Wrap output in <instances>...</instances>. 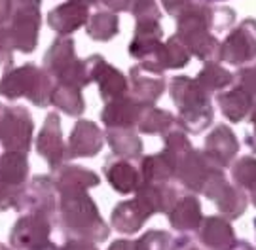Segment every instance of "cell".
Wrapping results in <instances>:
<instances>
[{"mask_svg": "<svg viewBox=\"0 0 256 250\" xmlns=\"http://www.w3.org/2000/svg\"><path fill=\"white\" fill-rule=\"evenodd\" d=\"M32 116L25 106L0 104V146L4 152L28 154L32 144Z\"/></svg>", "mask_w": 256, "mask_h": 250, "instance_id": "6", "label": "cell"}, {"mask_svg": "<svg viewBox=\"0 0 256 250\" xmlns=\"http://www.w3.org/2000/svg\"><path fill=\"white\" fill-rule=\"evenodd\" d=\"M52 104L55 108L64 112L66 116H80L86 108L84 104V97L80 95L78 87H70V85H59L55 83L54 95H52Z\"/></svg>", "mask_w": 256, "mask_h": 250, "instance_id": "19", "label": "cell"}, {"mask_svg": "<svg viewBox=\"0 0 256 250\" xmlns=\"http://www.w3.org/2000/svg\"><path fill=\"white\" fill-rule=\"evenodd\" d=\"M138 114V106L135 108L133 102H129L128 99H112V101L104 106L102 112V121L108 125L110 129L114 127H131V123L135 121Z\"/></svg>", "mask_w": 256, "mask_h": 250, "instance_id": "18", "label": "cell"}, {"mask_svg": "<svg viewBox=\"0 0 256 250\" xmlns=\"http://www.w3.org/2000/svg\"><path fill=\"white\" fill-rule=\"evenodd\" d=\"M171 250H200L194 239L188 237V233H182L180 237H174L171 241Z\"/></svg>", "mask_w": 256, "mask_h": 250, "instance_id": "24", "label": "cell"}, {"mask_svg": "<svg viewBox=\"0 0 256 250\" xmlns=\"http://www.w3.org/2000/svg\"><path fill=\"white\" fill-rule=\"evenodd\" d=\"M44 70L59 85H70L82 89L92 82L90 61H78L74 55V44L68 36H57L44 55Z\"/></svg>", "mask_w": 256, "mask_h": 250, "instance_id": "3", "label": "cell"}, {"mask_svg": "<svg viewBox=\"0 0 256 250\" xmlns=\"http://www.w3.org/2000/svg\"><path fill=\"white\" fill-rule=\"evenodd\" d=\"M196 232H198V241L202 243V247L209 250H224L236 241L234 228L230 226L226 218H220V216H210V218L202 220Z\"/></svg>", "mask_w": 256, "mask_h": 250, "instance_id": "11", "label": "cell"}, {"mask_svg": "<svg viewBox=\"0 0 256 250\" xmlns=\"http://www.w3.org/2000/svg\"><path fill=\"white\" fill-rule=\"evenodd\" d=\"M108 250H135V245H133V241H128V239H118V241L110 245Z\"/></svg>", "mask_w": 256, "mask_h": 250, "instance_id": "26", "label": "cell"}, {"mask_svg": "<svg viewBox=\"0 0 256 250\" xmlns=\"http://www.w3.org/2000/svg\"><path fill=\"white\" fill-rule=\"evenodd\" d=\"M173 237L162 230H152L140 235L137 241H133L135 250H171Z\"/></svg>", "mask_w": 256, "mask_h": 250, "instance_id": "21", "label": "cell"}, {"mask_svg": "<svg viewBox=\"0 0 256 250\" xmlns=\"http://www.w3.org/2000/svg\"><path fill=\"white\" fill-rule=\"evenodd\" d=\"M55 80L44 68L25 63L21 66H8L0 80V97L16 101L25 97L32 104L46 108L52 104Z\"/></svg>", "mask_w": 256, "mask_h": 250, "instance_id": "2", "label": "cell"}, {"mask_svg": "<svg viewBox=\"0 0 256 250\" xmlns=\"http://www.w3.org/2000/svg\"><path fill=\"white\" fill-rule=\"evenodd\" d=\"M203 2H220V0H203Z\"/></svg>", "mask_w": 256, "mask_h": 250, "instance_id": "30", "label": "cell"}, {"mask_svg": "<svg viewBox=\"0 0 256 250\" xmlns=\"http://www.w3.org/2000/svg\"><path fill=\"white\" fill-rule=\"evenodd\" d=\"M66 239H86L92 243L106 241L110 228L88 192H72L59 195L57 220Z\"/></svg>", "mask_w": 256, "mask_h": 250, "instance_id": "1", "label": "cell"}, {"mask_svg": "<svg viewBox=\"0 0 256 250\" xmlns=\"http://www.w3.org/2000/svg\"><path fill=\"white\" fill-rule=\"evenodd\" d=\"M55 220L44 213H21L10 232V247L14 250H44L52 247Z\"/></svg>", "mask_w": 256, "mask_h": 250, "instance_id": "4", "label": "cell"}, {"mask_svg": "<svg viewBox=\"0 0 256 250\" xmlns=\"http://www.w3.org/2000/svg\"><path fill=\"white\" fill-rule=\"evenodd\" d=\"M224 250H254V247L247 241H234L228 249H224Z\"/></svg>", "mask_w": 256, "mask_h": 250, "instance_id": "27", "label": "cell"}, {"mask_svg": "<svg viewBox=\"0 0 256 250\" xmlns=\"http://www.w3.org/2000/svg\"><path fill=\"white\" fill-rule=\"evenodd\" d=\"M21 190L23 188H12V186H6L0 180V213L10 211V209H16Z\"/></svg>", "mask_w": 256, "mask_h": 250, "instance_id": "22", "label": "cell"}, {"mask_svg": "<svg viewBox=\"0 0 256 250\" xmlns=\"http://www.w3.org/2000/svg\"><path fill=\"white\" fill-rule=\"evenodd\" d=\"M57 201L59 195L55 192L52 176L40 175L23 186L16 209L19 213H44L57 220Z\"/></svg>", "mask_w": 256, "mask_h": 250, "instance_id": "7", "label": "cell"}, {"mask_svg": "<svg viewBox=\"0 0 256 250\" xmlns=\"http://www.w3.org/2000/svg\"><path fill=\"white\" fill-rule=\"evenodd\" d=\"M44 250H57V245H55V243H54L52 247H48V249H44Z\"/></svg>", "mask_w": 256, "mask_h": 250, "instance_id": "29", "label": "cell"}, {"mask_svg": "<svg viewBox=\"0 0 256 250\" xmlns=\"http://www.w3.org/2000/svg\"><path fill=\"white\" fill-rule=\"evenodd\" d=\"M104 175L112 188L120 194H131L138 190V175L124 159H110L104 165Z\"/></svg>", "mask_w": 256, "mask_h": 250, "instance_id": "17", "label": "cell"}, {"mask_svg": "<svg viewBox=\"0 0 256 250\" xmlns=\"http://www.w3.org/2000/svg\"><path fill=\"white\" fill-rule=\"evenodd\" d=\"M42 25L40 4L18 2L14 0V9L6 30H8L12 47L21 53H32L38 44V32Z\"/></svg>", "mask_w": 256, "mask_h": 250, "instance_id": "5", "label": "cell"}, {"mask_svg": "<svg viewBox=\"0 0 256 250\" xmlns=\"http://www.w3.org/2000/svg\"><path fill=\"white\" fill-rule=\"evenodd\" d=\"M133 135H129L128 131H108V142L110 146H112V150L118 154V156H124V158H137L138 152H140V142H138V139L131 140V142H128L129 139H131Z\"/></svg>", "mask_w": 256, "mask_h": 250, "instance_id": "20", "label": "cell"}, {"mask_svg": "<svg viewBox=\"0 0 256 250\" xmlns=\"http://www.w3.org/2000/svg\"><path fill=\"white\" fill-rule=\"evenodd\" d=\"M0 250H14L12 247H6V245H0Z\"/></svg>", "mask_w": 256, "mask_h": 250, "instance_id": "28", "label": "cell"}, {"mask_svg": "<svg viewBox=\"0 0 256 250\" xmlns=\"http://www.w3.org/2000/svg\"><path fill=\"white\" fill-rule=\"evenodd\" d=\"M12 9H14V0H0V27L8 25Z\"/></svg>", "mask_w": 256, "mask_h": 250, "instance_id": "25", "label": "cell"}, {"mask_svg": "<svg viewBox=\"0 0 256 250\" xmlns=\"http://www.w3.org/2000/svg\"><path fill=\"white\" fill-rule=\"evenodd\" d=\"M148 216L150 214L144 211V207L138 203L137 199H131V201H124V203L114 207L112 216H110V224L116 232L133 235L142 228V224L146 222Z\"/></svg>", "mask_w": 256, "mask_h": 250, "instance_id": "13", "label": "cell"}, {"mask_svg": "<svg viewBox=\"0 0 256 250\" xmlns=\"http://www.w3.org/2000/svg\"><path fill=\"white\" fill-rule=\"evenodd\" d=\"M102 146V133L93 121H78L64 148L66 159L92 158Z\"/></svg>", "mask_w": 256, "mask_h": 250, "instance_id": "9", "label": "cell"}, {"mask_svg": "<svg viewBox=\"0 0 256 250\" xmlns=\"http://www.w3.org/2000/svg\"><path fill=\"white\" fill-rule=\"evenodd\" d=\"M36 152L52 171H57L66 159L63 133H61V120L55 112H50L44 120V127L40 129L36 139Z\"/></svg>", "mask_w": 256, "mask_h": 250, "instance_id": "8", "label": "cell"}, {"mask_svg": "<svg viewBox=\"0 0 256 250\" xmlns=\"http://www.w3.org/2000/svg\"><path fill=\"white\" fill-rule=\"evenodd\" d=\"M86 19V6L80 0H68L66 4H61L48 15V25L59 32V36H66L72 30L80 27Z\"/></svg>", "mask_w": 256, "mask_h": 250, "instance_id": "14", "label": "cell"}, {"mask_svg": "<svg viewBox=\"0 0 256 250\" xmlns=\"http://www.w3.org/2000/svg\"><path fill=\"white\" fill-rule=\"evenodd\" d=\"M169 222L176 232L190 233L196 232L198 226L202 224V209L200 203L194 197H186L180 199V203L174 205L169 211Z\"/></svg>", "mask_w": 256, "mask_h": 250, "instance_id": "16", "label": "cell"}, {"mask_svg": "<svg viewBox=\"0 0 256 250\" xmlns=\"http://www.w3.org/2000/svg\"><path fill=\"white\" fill-rule=\"evenodd\" d=\"M57 195L72 194V192H88L90 188L99 184V176L78 165H64L57 169V175L52 176Z\"/></svg>", "mask_w": 256, "mask_h": 250, "instance_id": "10", "label": "cell"}, {"mask_svg": "<svg viewBox=\"0 0 256 250\" xmlns=\"http://www.w3.org/2000/svg\"><path fill=\"white\" fill-rule=\"evenodd\" d=\"M30 163L23 152H4L0 156V180L12 188H23L28 182Z\"/></svg>", "mask_w": 256, "mask_h": 250, "instance_id": "15", "label": "cell"}, {"mask_svg": "<svg viewBox=\"0 0 256 250\" xmlns=\"http://www.w3.org/2000/svg\"><path fill=\"white\" fill-rule=\"evenodd\" d=\"M88 61H90L92 80L99 82L102 99L104 101L106 99L112 101V99L122 97L124 91H126V80H124V76L120 74L118 70H114L108 63H104L101 57H93V59H88Z\"/></svg>", "mask_w": 256, "mask_h": 250, "instance_id": "12", "label": "cell"}, {"mask_svg": "<svg viewBox=\"0 0 256 250\" xmlns=\"http://www.w3.org/2000/svg\"><path fill=\"white\" fill-rule=\"evenodd\" d=\"M57 250H99L97 243L86 241V239H66L63 247H57Z\"/></svg>", "mask_w": 256, "mask_h": 250, "instance_id": "23", "label": "cell"}]
</instances>
